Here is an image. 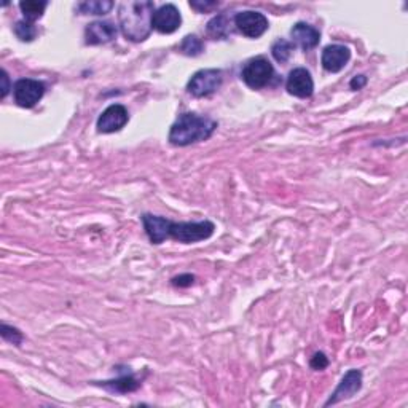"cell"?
Returning a JSON list of instances; mask_svg holds the SVG:
<instances>
[{
    "label": "cell",
    "mask_w": 408,
    "mask_h": 408,
    "mask_svg": "<svg viewBox=\"0 0 408 408\" xmlns=\"http://www.w3.org/2000/svg\"><path fill=\"white\" fill-rule=\"evenodd\" d=\"M79 11L83 15H106L113 8V2L109 0H89L79 4Z\"/></svg>",
    "instance_id": "18"
},
{
    "label": "cell",
    "mask_w": 408,
    "mask_h": 408,
    "mask_svg": "<svg viewBox=\"0 0 408 408\" xmlns=\"http://www.w3.org/2000/svg\"><path fill=\"white\" fill-rule=\"evenodd\" d=\"M217 123L212 118L196 115V113H182L170 129L167 139L172 146L185 147L190 144L206 141L214 134Z\"/></svg>",
    "instance_id": "2"
},
{
    "label": "cell",
    "mask_w": 408,
    "mask_h": 408,
    "mask_svg": "<svg viewBox=\"0 0 408 408\" xmlns=\"http://www.w3.org/2000/svg\"><path fill=\"white\" fill-rule=\"evenodd\" d=\"M118 35V29L110 21H94L88 24L85 29V42L87 45H101L109 44L115 40Z\"/></svg>",
    "instance_id": "13"
},
{
    "label": "cell",
    "mask_w": 408,
    "mask_h": 408,
    "mask_svg": "<svg viewBox=\"0 0 408 408\" xmlns=\"http://www.w3.org/2000/svg\"><path fill=\"white\" fill-rule=\"evenodd\" d=\"M99 386L109 389L112 393H133L137 388L141 386V383L136 380L133 375H123L120 376L118 380H112V381H104L101 383Z\"/></svg>",
    "instance_id": "16"
},
{
    "label": "cell",
    "mask_w": 408,
    "mask_h": 408,
    "mask_svg": "<svg viewBox=\"0 0 408 408\" xmlns=\"http://www.w3.org/2000/svg\"><path fill=\"white\" fill-rule=\"evenodd\" d=\"M274 69L273 64L265 58H254L244 65L241 72V79L244 80L246 85L252 89H260L267 87L273 79Z\"/></svg>",
    "instance_id": "4"
},
{
    "label": "cell",
    "mask_w": 408,
    "mask_h": 408,
    "mask_svg": "<svg viewBox=\"0 0 408 408\" xmlns=\"http://www.w3.org/2000/svg\"><path fill=\"white\" fill-rule=\"evenodd\" d=\"M10 91V80L7 70H2V98H7V94Z\"/></svg>",
    "instance_id": "28"
},
{
    "label": "cell",
    "mask_w": 408,
    "mask_h": 408,
    "mask_svg": "<svg viewBox=\"0 0 408 408\" xmlns=\"http://www.w3.org/2000/svg\"><path fill=\"white\" fill-rule=\"evenodd\" d=\"M362 388V374L361 370H350L340 381V385L335 389L330 399L326 402V407L338 404V402L352 397L354 394L361 391Z\"/></svg>",
    "instance_id": "11"
},
{
    "label": "cell",
    "mask_w": 408,
    "mask_h": 408,
    "mask_svg": "<svg viewBox=\"0 0 408 408\" xmlns=\"http://www.w3.org/2000/svg\"><path fill=\"white\" fill-rule=\"evenodd\" d=\"M2 337L4 340H7L16 346H20L23 343V333L18 329L7 326V324H2Z\"/></svg>",
    "instance_id": "23"
},
{
    "label": "cell",
    "mask_w": 408,
    "mask_h": 408,
    "mask_svg": "<svg viewBox=\"0 0 408 408\" xmlns=\"http://www.w3.org/2000/svg\"><path fill=\"white\" fill-rule=\"evenodd\" d=\"M45 85L34 79H21L15 83L13 98L15 102L23 109H31L37 102L44 98Z\"/></svg>",
    "instance_id": "7"
},
{
    "label": "cell",
    "mask_w": 408,
    "mask_h": 408,
    "mask_svg": "<svg viewBox=\"0 0 408 408\" xmlns=\"http://www.w3.org/2000/svg\"><path fill=\"white\" fill-rule=\"evenodd\" d=\"M286 89L289 91V94L295 96V98H300V99L310 98V96L314 91L313 77H311L310 72L303 68L293 69L289 74V77H287Z\"/></svg>",
    "instance_id": "10"
},
{
    "label": "cell",
    "mask_w": 408,
    "mask_h": 408,
    "mask_svg": "<svg viewBox=\"0 0 408 408\" xmlns=\"http://www.w3.org/2000/svg\"><path fill=\"white\" fill-rule=\"evenodd\" d=\"M310 365H311V369H314V370H324L329 365V359L324 352H316L314 356L311 357Z\"/></svg>",
    "instance_id": "24"
},
{
    "label": "cell",
    "mask_w": 408,
    "mask_h": 408,
    "mask_svg": "<svg viewBox=\"0 0 408 408\" xmlns=\"http://www.w3.org/2000/svg\"><path fill=\"white\" fill-rule=\"evenodd\" d=\"M217 2H190V7L191 8H195L196 11H200V13H203V11H209V10H212L217 7Z\"/></svg>",
    "instance_id": "26"
},
{
    "label": "cell",
    "mask_w": 408,
    "mask_h": 408,
    "mask_svg": "<svg viewBox=\"0 0 408 408\" xmlns=\"http://www.w3.org/2000/svg\"><path fill=\"white\" fill-rule=\"evenodd\" d=\"M222 82H224V74L220 69H203L191 77L187 91L195 98H206L217 91L222 87Z\"/></svg>",
    "instance_id": "5"
},
{
    "label": "cell",
    "mask_w": 408,
    "mask_h": 408,
    "mask_svg": "<svg viewBox=\"0 0 408 408\" xmlns=\"http://www.w3.org/2000/svg\"><path fill=\"white\" fill-rule=\"evenodd\" d=\"M182 24L181 11L177 10L176 5L166 4L158 10H155L152 18V26L155 31L160 34H172L176 32Z\"/></svg>",
    "instance_id": "9"
},
{
    "label": "cell",
    "mask_w": 408,
    "mask_h": 408,
    "mask_svg": "<svg viewBox=\"0 0 408 408\" xmlns=\"http://www.w3.org/2000/svg\"><path fill=\"white\" fill-rule=\"evenodd\" d=\"M46 5H48L46 2H37V0H27V2H21L20 4V8L23 11L24 18H26V21L34 23V21H37L39 18H42V15H44Z\"/></svg>",
    "instance_id": "19"
},
{
    "label": "cell",
    "mask_w": 408,
    "mask_h": 408,
    "mask_svg": "<svg viewBox=\"0 0 408 408\" xmlns=\"http://www.w3.org/2000/svg\"><path fill=\"white\" fill-rule=\"evenodd\" d=\"M128 120H129V115L125 106L112 104L101 113L96 126H98L99 133L110 134V133H117V131L125 128V125L128 123Z\"/></svg>",
    "instance_id": "8"
},
{
    "label": "cell",
    "mask_w": 408,
    "mask_h": 408,
    "mask_svg": "<svg viewBox=\"0 0 408 408\" xmlns=\"http://www.w3.org/2000/svg\"><path fill=\"white\" fill-rule=\"evenodd\" d=\"M351 51L345 45H329L322 51V68L332 74L343 70L345 65L350 63Z\"/></svg>",
    "instance_id": "12"
},
{
    "label": "cell",
    "mask_w": 408,
    "mask_h": 408,
    "mask_svg": "<svg viewBox=\"0 0 408 408\" xmlns=\"http://www.w3.org/2000/svg\"><path fill=\"white\" fill-rule=\"evenodd\" d=\"M15 34L21 42H32L37 37V27L34 26V23L23 20L15 24Z\"/></svg>",
    "instance_id": "22"
},
{
    "label": "cell",
    "mask_w": 408,
    "mask_h": 408,
    "mask_svg": "<svg viewBox=\"0 0 408 408\" xmlns=\"http://www.w3.org/2000/svg\"><path fill=\"white\" fill-rule=\"evenodd\" d=\"M235 27L238 29V32H241L244 37L249 39H259L263 34L268 31L269 24L267 16L260 13V11H252V10H246L238 13L235 16Z\"/></svg>",
    "instance_id": "6"
},
{
    "label": "cell",
    "mask_w": 408,
    "mask_h": 408,
    "mask_svg": "<svg viewBox=\"0 0 408 408\" xmlns=\"http://www.w3.org/2000/svg\"><path fill=\"white\" fill-rule=\"evenodd\" d=\"M155 5L150 0L123 2L118 8V21L122 32L131 42H144L152 32Z\"/></svg>",
    "instance_id": "1"
},
{
    "label": "cell",
    "mask_w": 408,
    "mask_h": 408,
    "mask_svg": "<svg viewBox=\"0 0 408 408\" xmlns=\"http://www.w3.org/2000/svg\"><path fill=\"white\" fill-rule=\"evenodd\" d=\"M208 34L214 39H225L230 34V20L227 15H217L208 23Z\"/></svg>",
    "instance_id": "17"
},
{
    "label": "cell",
    "mask_w": 408,
    "mask_h": 408,
    "mask_svg": "<svg viewBox=\"0 0 408 408\" xmlns=\"http://www.w3.org/2000/svg\"><path fill=\"white\" fill-rule=\"evenodd\" d=\"M291 35L293 42H295L298 46H302L305 51H308L311 50V48L319 45V40H321L319 31L311 26V24H306V23H297L295 26L292 27Z\"/></svg>",
    "instance_id": "15"
},
{
    "label": "cell",
    "mask_w": 408,
    "mask_h": 408,
    "mask_svg": "<svg viewBox=\"0 0 408 408\" xmlns=\"http://www.w3.org/2000/svg\"><path fill=\"white\" fill-rule=\"evenodd\" d=\"M365 85H367V77H365V75H356V77H354V79L350 82V88L354 89V91H357V89L364 88Z\"/></svg>",
    "instance_id": "27"
},
{
    "label": "cell",
    "mask_w": 408,
    "mask_h": 408,
    "mask_svg": "<svg viewBox=\"0 0 408 408\" xmlns=\"http://www.w3.org/2000/svg\"><path fill=\"white\" fill-rule=\"evenodd\" d=\"M215 225L209 220L203 222H171L170 224V238L176 239L179 243L191 244L214 235Z\"/></svg>",
    "instance_id": "3"
},
{
    "label": "cell",
    "mask_w": 408,
    "mask_h": 408,
    "mask_svg": "<svg viewBox=\"0 0 408 408\" xmlns=\"http://www.w3.org/2000/svg\"><path fill=\"white\" fill-rule=\"evenodd\" d=\"M179 50L187 56H198L203 53L204 44L200 37H196V35H187V37H184V40L181 42V45H179Z\"/></svg>",
    "instance_id": "20"
},
{
    "label": "cell",
    "mask_w": 408,
    "mask_h": 408,
    "mask_svg": "<svg viewBox=\"0 0 408 408\" xmlns=\"http://www.w3.org/2000/svg\"><path fill=\"white\" fill-rule=\"evenodd\" d=\"M195 281V276L193 274H181V276H176V278H172V286L176 287H190L193 284Z\"/></svg>",
    "instance_id": "25"
},
{
    "label": "cell",
    "mask_w": 408,
    "mask_h": 408,
    "mask_svg": "<svg viewBox=\"0 0 408 408\" xmlns=\"http://www.w3.org/2000/svg\"><path fill=\"white\" fill-rule=\"evenodd\" d=\"M142 224L148 239L153 244H161L165 239L170 238V224H171L170 219L160 217V215L144 214Z\"/></svg>",
    "instance_id": "14"
},
{
    "label": "cell",
    "mask_w": 408,
    "mask_h": 408,
    "mask_svg": "<svg viewBox=\"0 0 408 408\" xmlns=\"http://www.w3.org/2000/svg\"><path fill=\"white\" fill-rule=\"evenodd\" d=\"M293 45L284 39L276 40L272 46V55L278 63H287L292 55Z\"/></svg>",
    "instance_id": "21"
}]
</instances>
